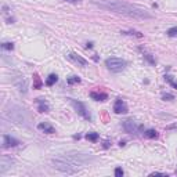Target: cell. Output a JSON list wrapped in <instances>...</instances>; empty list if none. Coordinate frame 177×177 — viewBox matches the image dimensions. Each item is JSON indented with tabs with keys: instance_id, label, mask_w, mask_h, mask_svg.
I'll list each match as a JSON object with an SVG mask.
<instances>
[{
	"instance_id": "obj_1",
	"label": "cell",
	"mask_w": 177,
	"mask_h": 177,
	"mask_svg": "<svg viewBox=\"0 0 177 177\" xmlns=\"http://www.w3.org/2000/svg\"><path fill=\"white\" fill-rule=\"evenodd\" d=\"M91 3H93L96 7L101 8V10L112 11V13L122 14V15H125V17L138 19V21L154 18V15H152L149 11L145 10V8H141V7H138V6L125 3V1H120V0H91Z\"/></svg>"
},
{
	"instance_id": "obj_2",
	"label": "cell",
	"mask_w": 177,
	"mask_h": 177,
	"mask_svg": "<svg viewBox=\"0 0 177 177\" xmlns=\"http://www.w3.org/2000/svg\"><path fill=\"white\" fill-rule=\"evenodd\" d=\"M51 165H53L54 169L60 170L62 173H66V174H76L78 172L82 170V165L80 163L75 162L72 159L64 158V156H61V158H53L51 159Z\"/></svg>"
},
{
	"instance_id": "obj_3",
	"label": "cell",
	"mask_w": 177,
	"mask_h": 177,
	"mask_svg": "<svg viewBox=\"0 0 177 177\" xmlns=\"http://www.w3.org/2000/svg\"><path fill=\"white\" fill-rule=\"evenodd\" d=\"M127 62L122 58H118V57H111V58H107L105 60V66L108 68V71L114 73H119L122 72L123 69L126 68Z\"/></svg>"
},
{
	"instance_id": "obj_4",
	"label": "cell",
	"mask_w": 177,
	"mask_h": 177,
	"mask_svg": "<svg viewBox=\"0 0 177 177\" xmlns=\"http://www.w3.org/2000/svg\"><path fill=\"white\" fill-rule=\"evenodd\" d=\"M69 102L72 104V107L75 108V111L79 114L83 119L86 120H91V115H90V112H89V109L86 108V105L83 104V102H80L78 101V100H73V98H68Z\"/></svg>"
},
{
	"instance_id": "obj_5",
	"label": "cell",
	"mask_w": 177,
	"mask_h": 177,
	"mask_svg": "<svg viewBox=\"0 0 177 177\" xmlns=\"http://www.w3.org/2000/svg\"><path fill=\"white\" fill-rule=\"evenodd\" d=\"M122 127L125 129V131L129 134H140V133H144L143 131V125H138L137 122H134L133 119H127L122 123Z\"/></svg>"
},
{
	"instance_id": "obj_6",
	"label": "cell",
	"mask_w": 177,
	"mask_h": 177,
	"mask_svg": "<svg viewBox=\"0 0 177 177\" xmlns=\"http://www.w3.org/2000/svg\"><path fill=\"white\" fill-rule=\"evenodd\" d=\"M7 115L11 120H14L15 123H19V125H25L26 119L25 116H24V111L18 107H13V111H7Z\"/></svg>"
},
{
	"instance_id": "obj_7",
	"label": "cell",
	"mask_w": 177,
	"mask_h": 177,
	"mask_svg": "<svg viewBox=\"0 0 177 177\" xmlns=\"http://www.w3.org/2000/svg\"><path fill=\"white\" fill-rule=\"evenodd\" d=\"M66 57H68L69 61H72L73 64H76L78 66H82V68L87 66V61H86V60H84L82 55H78L76 53H69Z\"/></svg>"
},
{
	"instance_id": "obj_8",
	"label": "cell",
	"mask_w": 177,
	"mask_h": 177,
	"mask_svg": "<svg viewBox=\"0 0 177 177\" xmlns=\"http://www.w3.org/2000/svg\"><path fill=\"white\" fill-rule=\"evenodd\" d=\"M114 111L116 112V114H127V105L126 102L123 101L122 98H116L115 101V105H114Z\"/></svg>"
},
{
	"instance_id": "obj_9",
	"label": "cell",
	"mask_w": 177,
	"mask_h": 177,
	"mask_svg": "<svg viewBox=\"0 0 177 177\" xmlns=\"http://www.w3.org/2000/svg\"><path fill=\"white\" fill-rule=\"evenodd\" d=\"M19 144V141L17 138L11 137L8 134H4L3 136V148H11V147H17Z\"/></svg>"
},
{
	"instance_id": "obj_10",
	"label": "cell",
	"mask_w": 177,
	"mask_h": 177,
	"mask_svg": "<svg viewBox=\"0 0 177 177\" xmlns=\"http://www.w3.org/2000/svg\"><path fill=\"white\" fill-rule=\"evenodd\" d=\"M13 162H14L13 159L4 155L3 158H1V163H0V173H1V174L6 173L7 169H10V167H11V163H13Z\"/></svg>"
},
{
	"instance_id": "obj_11",
	"label": "cell",
	"mask_w": 177,
	"mask_h": 177,
	"mask_svg": "<svg viewBox=\"0 0 177 177\" xmlns=\"http://www.w3.org/2000/svg\"><path fill=\"white\" fill-rule=\"evenodd\" d=\"M14 84L18 87V90L22 91V93H26V90H28V80L24 76H19L18 79L14 82Z\"/></svg>"
},
{
	"instance_id": "obj_12",
	"label": "cell",
	"mask_w": 177,
	"mask_h": 177,
	"mask_svg": "<svg viewBox=\"0 0 177 177\" xmlns=\"http://www.w3.org/2000/svg\"><path fill=\"white\" fill-rule=\"evenodd\" d=\"M37 129H39L40 131L46 133V134H54V133H55V129L51 126L50 123H47V122L39 123V125H37Z\"/></svg>"
},
{
	"instance_id": "obj_13",
	"label": "cell",
	"mask_w": 177,
	"mask_h": 177,
	"mask_svg": "<svg viewBox=\"0 0 177 177\" xmlns=\"http://www.w3.org/2000/svg\"><path fill=\"white\" fill-rule=\"evenodd\" d=\"M36 102L39 104V107H37V111H39V112H42V114H43V112H49V111H50V107H49V104L44 101L43 97L36 98Z\"/></svg>"
},
{
	"instance_id": "obj_14",
	"label": "cell",
	"mask_w": 177,
	"mask_h": 177,
	"mask_svg": "<svg viewBox=\"0 0 177 177\" xmlns=\"http://www.w3.org/2000/svg\"><path fill=\"white\" fill-rule=\"evenodd\" d=\"M90 97L96 101H107L108 100V94L107 93H98V91H91Z\"/></svg>"
},
{
	"instance_id": "obj_15",
	"label": "cell",
	"mask_w": 177,
	"mask_h": 177,
	"mask_svg": "<svg viewBox=\"0 0 177 177\" xmlns=\"http://www.w3.org/2000/svg\"><path fill=\"white\" fill-rule=\"evenodd\" d=\"M143 134L147 138H158V131L154 130V129H148V130H145Z\"/></svg>"
},
{
	"instance_id": "obj_16",
	"label": "cell",
	"mask_w": 177,
	"mask_h": 177,
	"mask_svg": "<svg viewBox=\"0 0 177 177\" xmlns=\"http://www.w3.org/2000/svg\"><path fill=\"white\" fill-rule=\"evenodd\" d=\"M57 80H58V76L55 75V73H51V75H49V78L46 79V86H53Z\"/></svg>"
},
{
	"instance_id": "obj_17",
	"label": "cell",
	"mask_w": 177,
	"mask_h": 177,
	"mask_svg": "<svg viewBox=\"0 0 177 177\" xmlns=\"http://www.w3.org/2000/svg\"><path fill=\"white\" fill-rule=\"evenodd\" d=\"M165 80H166V82H167V83H169L172 87L177 89V82L173 79V76H170V75H165Z\"/></svg>"
},
{
	"instance_id": "obj_18",
	"label": "cell",
	"mask_w": 177,
	"mask_h": 177,
	"mask_svg": "<svg viewBox=\"0 0 177 177\" xmlns=\"http://www.w3.org/2000/svg\"><path fill=\"white\" fill-rule=\"evenodd\" d=\"M120 33L122 35H130V36H136V37H143V35L140 32H137V31H123Z\"/></svg>"
},
{
	"instance_id": "obj_19",
	"label": "cell",
	"mask_w": 177,
	"mask_h": 177,
	"mask_svg": "<svg viewBox=\"0 0 177 177\" xmlns=\"http://www.w3.org/2000/svg\"><path fill=\"white\" fill-rule=\"evenodd\" d=\"M86 138L89 141H97L98 140V133H94V131H91V133H87L86 134Z\"/></svg>"
},
{
	"instance_id": "obj_20",
	"label": "cell",
	"mask_w": 177,
	"mask_h": 177,
	"mask_svg": "<svg viewBox=\"0 0 177 177\" xmlns=\"http://www.w3.org/2000/svg\"><path fill=\"white\" fill-rule=\"evenodd\" d=\"M66 83L68 84H75V83H80V78L79 76H71L66 79Z\"/></svg>"
},
{
	"instance_id": "obj_21",
	"label": "cell",
	"mask_w": 177,
	"mask_h": 177,
	"mask_svg": "<svg viewBox=\"0 0 177 177\" xmlns=\"http://www.w3.org/2000/svg\"><path fill=\"white\" fill-rule=\"evenodd\" d=\"M1 49H3V50H8V51L14 50V43H10V42H4V43L1 44Z\"/></svg>"
},
{
	"instance_id": "obj_22",
	"label": "cell",
	"mask_w": 177,
	"mask_h": 177,
	"mask_svg": "<svg viewBox=\"0 0 177 177\" xmlns=\"http://www.w3.org/2000/svg\"><path fill=\"white\" fill-rule=\"evenodd\" d=\"M167 36H170V37H176L177 36V26H173V28H170V29H167Z\"/></svg>"
},
{
	"instance_id": "obj_23",
	"label": "cell",
	"mask_w": 177,
	"mask_h": 177,
	"mask_svg": "<svg viewBox=\"0 0 177 177\" xmlns=\"http://www.w3.org/2000/svg\"><path fill=\"white\" fill-rule=\"evenodd\" d=\"M143 55H144V58L151 64V65H155V58H152L151 54H147V53H145V54H143Z\"/></svg>"
},
{
	"instance_id": "obj_24",
	"label": "cell",
	"mask_w": 177,
	"mask_h": 177,
	"mask_svg": "<svg viewBox=\"0 0 177 177\" xmlns=\"http://www.w3.org/2000/svg\"><path fill=\"white\" fill-rule=\"evenodd\" d=\"M33 79H35V89H40V87H42V82H40L39 76H37L36 73L33 75Z\"/></svg>"
},
{
	"instance_id": "obj_25",
	"label": "cell",
	"mask_w": 177,
	"mask_h": 177,
	"mask_svg": "<svg viewBox=\"0 0 177 177\" xmlns=\"http://www.w3.org/2000/svg\"><path fill=\"white\" fill-rule=\"evenodd\" d=\"M162 98L165 100V101H166V100H167V101H170V100H174V96H173V94H169V93H165L162 96Z\"/></svg>"
},
{
	"instance_id": "obj_26",
	"label": "cell",
	"mask_w": 177,
	"mask_h": 177,
	"mask_svg": "<svg viewBox=\"0 0 177 177\" xmlns=\"http://www.w3.org/2000/svg\"><path fill=\"white\" fill-rule=\"evenodd\" d=\"M115 176H116V177H122V176H123L122 167H116V169H115Z\"/></svg>"
},
{
	"instance_id": "obj_27",
	"label": "cell",
	"mask_w": 177,
	"mask_h": 177,
	"mask_svg": "<svg viewBox=\"0 0 177 177\" xmlns=\"http://www.w3.org/2000/svg\"><path fill=\"white\" fill-rule=\"evenodd\" d=\"M151 176H166L165 173H159V172H154V173H151Z\"/></svg>"
},
{
	"instance_id": "obj_28",
	"label": "cell",
	"mask_w": 177,
	"mask_h": 177,
	"mask_svg": "<svg viewBox=\"0 0 177 177\" xmlns=\"http://www.w3.org/2000/svg\"><path fill=\"white\" fill-rule=\"evenodd\" d=\"M86 47L87 49H91V47H93V42H89V43L86 44Z\"/></svg>"
},
{
	"instance_id": "obj_29",
	"label": "cell",
	"mask_w": 177,
	"mask_h": 177,
	"mask_svg": "<svg viewBox=\"0 0 177 177\" xmlns=\"http://www.w3.org/2000/svg\"><path fill=\"white\" fill-rule=\"evenodd\" d=\"M65 1H69V3H79L80 0H65Z\"/></svg>"
},
{
	"instance_id": "obj_30",
	"label": "cell",
	"mask_w": 177,
	"mask_h": 177,
	"mask_svg": "<svg viewBox=\"0 0 177 177\" xmlns=\"http://www.w3.org/2000/svg\"><path fill=\"white\" fill-rule=\"evenodd\" d=\"M109 147V141H105L104 143V148H108Z\"/></svg>"
},
{
	"instance_id": "obj_31",
	"label": "cell",
	"mask_w": 177,
	"mask_h": 177,
	"mask_svg": "<svg viewBox=\"0 0 177 177\" xmlns=\"http://www.w3.org/2000/svg\"><path fill=\"white\" fill-rule=\"evenodd\" d=\"M73 138H75V140H79L80 136H79V134H75V136H73Z\"/></svg>"
},
{
	"instance_id": "obj_32",
	"label": "cell",
	"mask_w": 177,
	"mask_h": 177,
	"mask_svg": "<svg viewBox=\"0 0 177 177\" xmlns=\"http://www.w3.org/2000/svg\"><path fill=\"white\" fill-rule=\"evenodd\" d=\"M176 174H177V170H176Z\"/></svg>"
}]
</instances>
